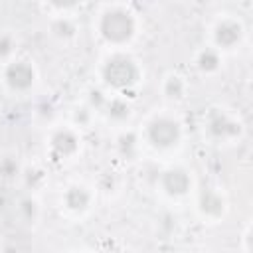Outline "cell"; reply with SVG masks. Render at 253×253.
<instances>
[{"mask_svg": "<svg viewBox=\"0 0 253 253\" xmlns=\"http://www.w3.org/2000/svg\"><path fill=\"white\" fill-rule=\"evenodd\" d=\"M93 32L109 51L128 49L140 34L138 12L126 2L101 4L93 20Z\"/></svg>", "mask_w": 253, "mask_h": 253, "instance_id": "cell-1", "label": "cell"}, {"mask_svg": "<svg viewBox=\"0 0 253 253\" xmlns=\"http://www.w3.org/2000/svg\"><path fill=\"white\" fill-rule=\"evenodd\" d=\"M142 146L160 156L178 152L186 138V125L182 117L172 109L152 111L138 128Z\"/></svg>", "mask_w": 253, "mask_h": 253, "instance_id": "cell-2", "label": "cell"}, {"mask_svg": "<svg viewBox=\"0 0 253 253\" xmlns=\"http://www.w3.org/2000/svg\"><path fill=\"white\" fill-rule=\"evenodd\" d=\"M97 75L101 87L111 95L126 97L144 81V67L128 49H111L101 57Z\"/></svg>", "mask_w": 253, "mask_h": 253, "instance_id": "cell-3", "label": "cell"}, {"mask_svg": "<svg viewBox=\"0 0 253 253\" xmlns=\"http://www.w3.org/2000/svg\"><path fill=\"white\" fill-rule=\"evenodd\" d=\"M202 130L211 144H235L245 134V125L237 113L223 105H211L202 115Z\"/></svg>", "mask_w": 253, "mask_h": 253, "instance_id": "cell-4", "label": "cell"}, {"mask_svg": "<svg viewBox=\"0 0 253 253\" xmlns=\"http://www.w3.org/2000/svg\"><path fill=\"white\" fill-rule=\"evenodd\" d=\"M0 83L8 95L26 97L36 91L40 83V71L32 59L16 55L14 59L0 65Z\"/></svg>", "mask_w": 253, "mask_h": 253, "instance_id": "cell-5", "label": "cell"}, {"mask_svg": "<svg viewBox=\"0 0 253 253\" xmlns=\"http://www.w3.org/2000/svg\"><path fill=\"white\" fill-rule=\"evenodd\" d=\"M208 36L211 47H215L221 53H231L245 43L247 28L239 16L231 12H223L211 20L208 28Z\"/></svg>", "mask_w": 253, "mask_h": 253, "instance_id": "cell-6", "label": "cell"}, {"mask_svg": "<svg viewBox=\"0 0 253 253\" xmlns=\"http://www.w3.org/2000/svg\"><path fill=\"white\" fill-rule=\"evenodd\" d=\"M156 188L158 192L172 202H184L196 192V178L194 172L180 162H170L162 166L156 174Z\"/></svg>", "mask_w": 253, "mask_h": 253, "instance_id": "cell-7", "label": "cell"}, {"mask_svg": "<svg viewBox=\"0 0 253 253\" xmlns=\"http://www.w3.org/2000/svg\"><path fill=\"white\" fill-rule=\"evenodd\" d=\"M45 148L53 160H59V162L73 160L79 156V152L83 148L81 130H77L69 123H55L47 130Z\"/></svg>", "mask_w": 253, "mask_h": 253, "instance_id": "cell-8", "label": "cell"}, {"mask_svg": "<svg viewBox=\"0 0 253 253\" xmlns=\"http://www.w3.org/2000/svg\"><path fill=\"white\" fill-rule=\"evenodd\" d=\"M194 210L204 223H219L229 213V198L223 188L206 184L194 192Z\"/></svg>", "mask_w": 253, "mask_h": 253, "instance_id": "cell-9", "label": "cell"}, {"mask_svg": "<svg viewBox=\"0 0 253 253\" xmlns=\"http://www.w3.org/2000/svg\"><path fill=\"white\" fill-rule=\"evenodd\" d=\"M97 200L95 186L83 182V180H71L67 182L59 192V208L65 215L81 219L91 213Z\"/></svg>", "mask_w": 253, "mask_h": 253, "instance_id": "cell-10", "label": "cell"}, {"mask_svg": "<svg viewBox=\"0 0 253 253\" xmlns=\"http://www.w3.org/2000/svg\"><path fill=\"white\" fill-rule=\"evenodd\" d=\"M99 115L109 125H113L117 128H125V126H128V123L134 115V107L123 95H109V99H107V103H105V107L101 109Z\"/></svg>", "mask_w": 253, "mask_h": 253, "instance_id": "cell-11", "label": "cell"}, {"mask_svg": "<svg viewBox=\"0 0 253 253\" xmlns=\"http://www.w3.org/2000/svg\"><path fill=\"white\" fill-rule=\"evenodd\" d=\"M188 93H190V83L184 73L168 71L160 79V95L168 105H172V107L182 105L188 99Z\"/></svg>", "mask_w": 253, "mask_h": 253, "instance_id": "cell-12", "label": "cell"}, {"mask_svg": "<svg viewBox=\"0 0 253 253\" xmlns=\"http://www.w3.org/2000/svg\"><path fill=\"white\" fill-rule=\"evenodd\" d=\"M47 34L59 43H73L79 38V24L67 12H57L47 22Z\"/></svg>", "mask_w": 253, "mask_h": 253, "instance_id": "cell-13", "label": "cell"}, {"mask_svg": "<svg viewBox=\"0 0 253 253\" xmlns=\"http://www.w3.org/2000/svg\"><path fill=\"white\" fill-rule=\"evenodd\" d=\"M113 146H115V154L121 160H126V162L136 160L138 154H140V148H142V140H140L138 128H130V126L119 128V132L115 134Z\"/></svg>", "mask_w": 253, "mask_h": 253, "instance_id": "cell-14", "label": "cell"}, {"mask_svg": "<svg viewBox=\"0 0 253 253\" xmlns=\"http://www.w3.org/2000/svg\"><path fill=\"white\" fill-rule=\"evenodd\" d=\"M192 63H194L196 73H200L202 77H213L223 67V53L217 51L215 47H211L210 43H206L196 49Z\"/></svg>", "mask_w": 253, "mask_h": 253, "instance_id": "cell-15", "label": "cell"}, {"mask_svg": "<svg viewBox=\"0 0 253 253\" xmlns=\"http://www.w3.org/2000/svg\"><path fill=\"white\" fill-rule=\"evenodd\" d=\"M24 170V160L16 150L0 152V182L2 184H20Z\"/></svg>", "mask_w": 253, "mask_h": 253, "instance_id": "cell-16", "label": "cell"}, {"mask_svg": "<svg viewBox=\"0 0 253 253\" xmlns=\"http://www.w3.org/2000/svg\"><path fill=\"white\" fill-rule=\"evenodd\" d=\"M49 182V172L40 164V162H32L26 164L24 162V170H22V178L20 184L28 190V194H38L42 192Z\"/></svg>", "mask_w": 253, "mask_h": 253, "instance_id": "cell-17", "label": "cell"}, {"mask_svg": "<svg viewBox=\"0 0 253 253\" xmlns=\"http://www.w3.org/2000/svg\"><path fill=\"white\" fill-rule=\"evenodd\" d=\"M16 211H18V217L22 223L34 227L40 223L42 219V213H43V208H42V202L36 194H24L18 198V204H16Z\"/></svg>", "mask_w": 253, "mask_h": 253, "instance_id": "cell-18", "label": "cell"}, {"mask_svg": "<svg viewBox=\"0 0 253 253\" xmlns=\"http://www.w3.org/2000/svg\"><path fill=\"white\" fill-rule=\"evenodd\" d=\"M18 45H20V40H18L16 32L2 28L0 30V65L18 55Z\"/></svg>", "mask_w": 253, "mask_h": 253, "instance_id": "cell-19", "label": "cell"}, {"mask_svg": "<svg viewBox=\"0 0 253 253\" xmlns=\"http://www.w3.org/2000/svg\"><path fill=\"white\" fill-rule=\"evenodd\" d=\"M93 119H95V113L81 101V103H75L73 107H71V111H69V125L71 126H75L77 130H83V128H89L91 126V123H93Z\"/></svg>", "mask_w": 253, "mask_h": 253, "instance_id": "cell-20", "label": "cell"}, {"mask_svg": "<svg viewBox=\"0 0 253 253\" xmlns=\"http://www.w3.org/2000/svg\"><path fill=\"white\" fill-rule=\"evenodd\" d=\"M109 95H111V93H109L107 89H103L101 85H93V87H89V89L85 91V99H83V103H85L95 115H99L101 109L105 107Z\"/></svg>", "mask_w": 253, "mask_h": 253, "instance_id": "cell-21", "label": "cell"}, {"mask_svg": "<svg viewBox=\"0 0 253 253\" xmlns=\"http://www.w3.org/2000/svg\"><path fill=\"white\" fill-rule=\"evenodd\" d=\"M121 186H123L121 176H119L117 172L109 170V172H103V176L99 178V184L95 186V190H97V192H103V194H107V196H111V194L115 196V194L121 192Z\"/></svg>", "mask_w": 253, "mask_h": 253, "instance_id": "cell-22", "label": "cell"}, {"mask_svg": "<svg viewBox=\"0 0 253 253\" xmlns=\"http://www.w3.org/2000/svg\"><path fill=\"white\" fill-rule=\"evenodd\" d=\"M36 117H38L40 123H43L47 126H53L55 125V107H53V103H49V101L40 103L38 109H36Z\"/></svg>", "mask_w": 253, "mask_h": 253, "instance_id": "cell-23", "label": "cell"}, {"mask_svg": "<svg viewBox=\"0 0 253 253\" xmlns=\"http://www.w3.org/2000/svg\"><path fill=\"white\" fill-rule=\"evenodd\" d=\"M251 239H253V225L251 221H247L241 229V235H239V249L241 253H251L253 247H251Z\"/></svg>", "mask_w": 253, "mask_h": 253, "instance_id": "cell-24", "label": "cell"}, {"mask_svg": "<svg viewBox=\"0 0 253 253\" xmlns=\"http://www.w3.org/2000/svg\"><path fill=\"white\" fill-rule=\"evenodd\" d=\"M77 253H89V251H77Z\"/></svg>", "mask_w": 253, "mask_h": 253, "instance_id": "cell-25", "label": "cell"}, {"mask_svg": "<svg viewBox=\"0 0 253 253\" xmlns=\"http://www.w3.org/2000/svg\"><path fill=\"white\" fill-rule=\"evenodd\" d=\"M0 249H2V245H0Z\"/></svg>", "mask_w": 253, "mask_h": 253, "instance_id": "cell-26", "label": "cell"}]
</instances>
